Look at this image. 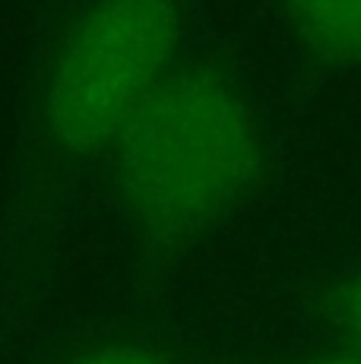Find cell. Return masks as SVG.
Masks as SVG:
<instances>
[{
  "label": "cell",
  "instance_id": "obj_4",
  "mask_svg": "<svg viewBox=\"0 0 361 364\" xmlns=\"http://www.w3.org/2000/svg\"><path fill=\"white\" fill-rule=\"evenodd\" d=\"M67 364H171V361L143 346H105V348H92L86 355H76Z\"/></svg>",
  "mask_w": 361,
  "mask_h": 364
},
{
  "label": "cell",
  "instance_id": "obj_5",
  "mask_svg": "<svg viewBox=\"0 0 361 364\" xmlns=\"http://www.w3.org/2000/svg\"><path fill=\"white\" fill-rule=\"evenodd\" d=\"M343 317H345V326H349V336L355 339V352H361V272L345 289Z\"/></svg>",
  "mask_w": 361,
  "mask_h": 364
},
{
  "label": "cell",
  "instance_id": "obj_2",
  "mask_svg": "<svg viewBox=\"0 0 361 364\" xmlns=\"http://www.w3.org/2000/svg\"><path fill=\"white\" fill-rule=\"evenodd\" d=\"M178 35V10L158 0H114L89 10L48 76L45 117L54 143L67 152L114 143L165 80Z\"/></svg>",
  "mask_w": 361,
  "mask_h": 364
},
{
  "label": "cell",
  "instance_id": "obj_6",
  "mask_svg": "<svg viewBox=\"0 0 361 364\" xmlns=\"http://www.w3.org/2000/svg\"><path fill=\"white\" fill-rule=\"evenodd\" d=\"M301 364H361V352H333V355H317Z\"/></svg>",
  "mask_w": 361,
  "mask_h": 364
},
{
  "label": "cell",
  "instance_id": "obj_1",
  "mask_svg": "<svg viewBox=\"0 0 361 364\" xmlns=\"http://www.w3.org/2000/svg\"><path fill=\"white\" fill-rule=\"evenodd\" d=\"M114 143L124 203L162 235L216 222L257 171L251 111L206 73L162 80Z\"/></svg>",
  "mask_w": 361,
  "mask_h": 364
},
{
  "label": "cell",
  "instance_id": "obj_3",
  "mask_svg": "<svg viewBox=\"0 0 361 364\" xmlns=\"http://www.w3.org/2000/svg\"><path fill=\"white\" fill-rule=\"evenodd\" d=\"M291 32L317 54L336 60H361V0L286 6Z\"/></svg>",
  "mask_w": 361,
  "mask_h": 364
}]
</instances>
